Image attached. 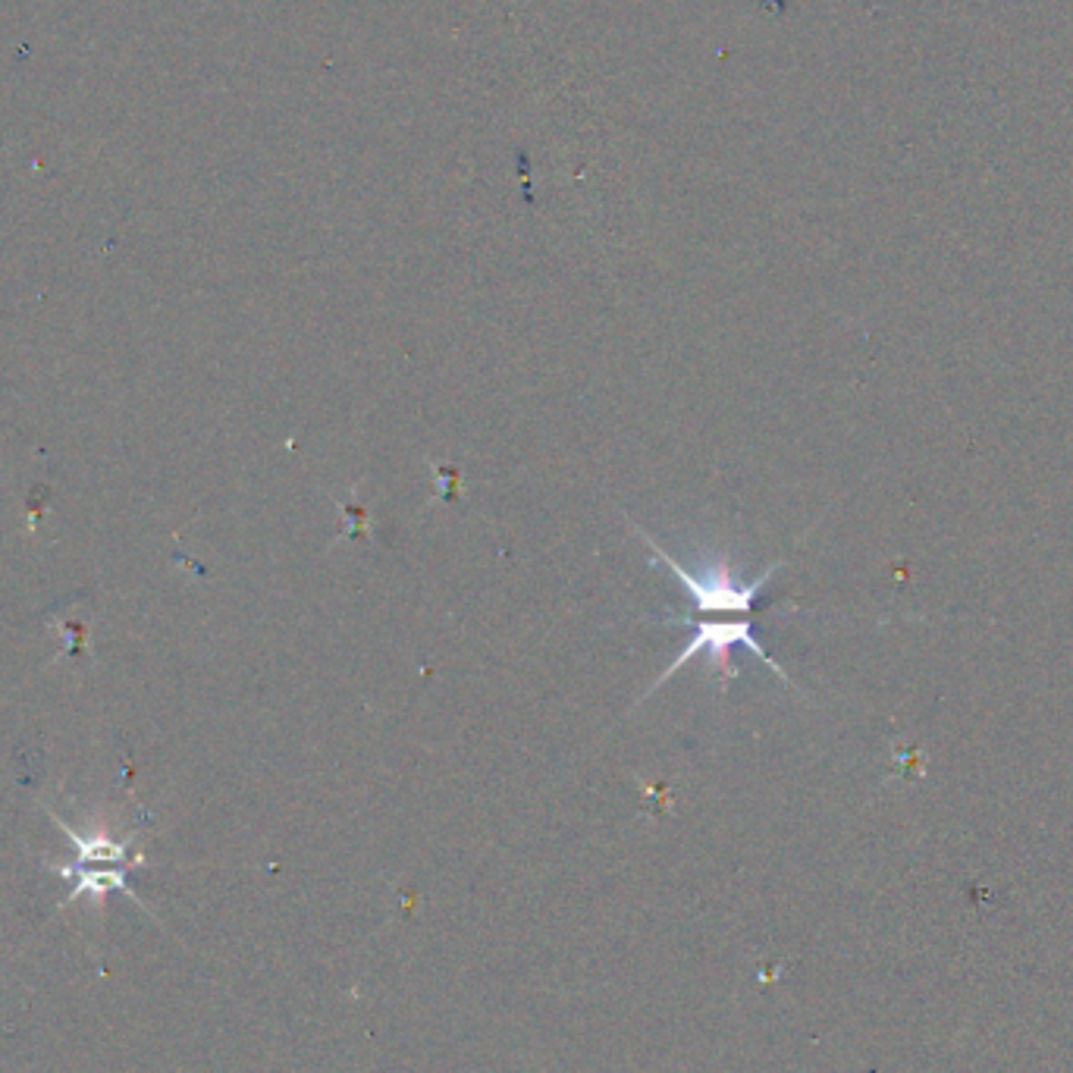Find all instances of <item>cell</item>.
Masks as SVG:
<instances>
[{"instance_id":"obj_1","label":"cell","mask_w":1073,"mask_h":1073,"mask_svg":"<svg viewBox=\"0 0 1073 1073\" xmlns=\"http://www.w3.org/2000/svg\"><path fill=\"white\" fill-rule=\"evenodd\" d=\"M631 527L638 531L640 540L650 547L653 559L660 565H666L668 572L681 580V590L694 600V610L703 612L706 618H716V615H738V618H744L748 612L754 610L756 597L766 593V587L782 572V562H772L756 578L744 580L738 575L735 562L728 555H723V552H703L700 555V565L691 569L681 559H675L668 550H663L656 544V537H650L643 527H638L635 522H631Z\"/></svg>"}]
</instances>
